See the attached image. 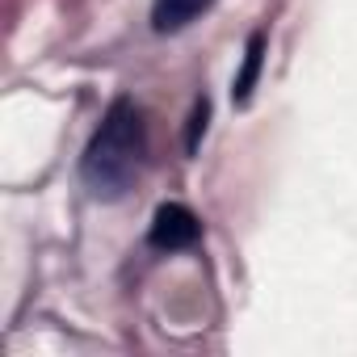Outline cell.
<instances>
[{"label":"cell","instance_id":"1","mask_svg":"<svg viewBox=\"0 0 357 357\" xmlns=\"http://www.w3.org/2000/svg\"><path fill=\"white\" fill-rule=\"evenodd\" d=\"M139 164H143V114L135 109L130 97H118L84 147L80 164L84 185L97 198H122L135 185Z\"/></svg>","mask_w":357,"mask_h":357},{"label":"cell","instance_id":"2","mask_svg":"<svg viewBox=\"0 0 357 357\" xmlns=\"http://www.w3.org/2000/svg\"><path fill=\"white\" fill-rule=\"evenodd\" d=\"M198 236H202V223H198V219H194V211H190V206H181V202H164V206L155 211V219H151V231H147L151 248H160V252H181V248H194V244H198Z\"/></svg>","mask_w":357,"mask_h":357},{"label":"cell","instance_id":"3","mask_svg":"<svg viewBox=\"0 0 357 357\" xmlns=\"http://www.w3.org/2000/svg\"><path fill=\"white\" fill-rule=\"evenodd\" d=\"M211 5L215 0H155L151 5V26H155V34H176L194 17H202Z\"/></svg>","mask_w":357,"mask_h":357},{"label":"cell","instance_id":"4","mask_svg":"<svg viewBox=\"0 0 357 357\" xmlns=\"http://www.w3.org/2000/svg\"><path fill=\"white\" fill-rule=\"evenodd\" d=\"M261 59H265V38L252 34V38H248V51H244V68H240V76H236V84H231V101H236V105H248V97H252V89H257V76H261Z\"/></svg>","mask_w":357,"mask_h":357},{"label":"cell","instance_id":"5","mask_svg":"<svg viewBox=\"0 0 357 357\" xmlns=\"http://www.w3.org/2000/svg\"><path fill=\"white\" fill-rule=\"evenodd\" d=\"M206 122H211V101L202 97V101L194 105V118H190V135H185V147H190V151H198V143H202V135H206Z\"/></svg>","mask_w":357,"mask_h":357}]
</instances>
